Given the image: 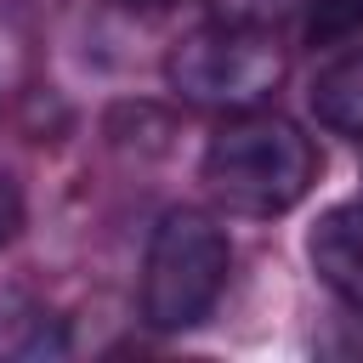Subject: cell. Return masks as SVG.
I'll return each instance as SVG.
<instances>
[{"label":"cell","mask_w":363,"mask_h":363,"mask_svg":"<svg viewBox=\"0 0 363 363\" xmlns=\"http://www.w3.org/2000/svg\"><path fill=\"white\" fill-rule=\"evenodd\" d=\"M306 255H312V272L323 278V289L346 312L363 318V199L323 210L318 227L306 233Z\"/></svg>","instance_id":"277c9868"},{"label":"cell","mask_w":363,"mask_h":363,"mask_svg":"<svg viewBox=\"0 0 363 363\" xmlns=\"http://www.w3.org/2000/svg\"><path fill=\"white\" fill-rule=\"evenodd\" d=\"M284 40L267 23H233V17H210L193 34H182L164 57V85L187 102V108H210V113H244L261 108L278 85H284Z\"/></svg>","instance_id":"3957f363"},{"label":"cell","mask_w":363,"mask_h":363,"mask_svg":"<svg viewBox=\"0 0 363 363\" xmlns=\"http://www.w3.org/2000/svg\"><path fill=\"white\" fill-rule=\"evenodd\" d=\"M233 272V238L210 210H164L147 233V255H142V284H136V306L142 323L159 335H187L199 329Z\"/></svg>","instance_id":"7a4b0ae2"},{"label":"cell","mask_w":363,"mask_h":363,"mask_svg":"<svg viewBox=\"0 0 363 363\" xmlns=\"http://www.w3.org/2000/svg\"><path fill=\"white\" fill-rule=\"evenodd\" d=\"M119 11H136V17H153V11H170L176 0H113Z\"/></svg>","instance_id":"9c48e42d"},{"label":"cell","mask_w":363,"mask_h":363,"mask_svg":"<svg viewBox=\"0 0 363 363\" xmlns=\"http://www.w3.org/2000/svg\"><path fill=\"white\" fill-rule=\"evenodd\" d=\"M199 182L210 187V199L227 216L272 221V216L295 210L312 193V182H318V147H312V136L289 113H278V108H244V113H227L221 130L204 142Z\"/></svg>","instance_id":"6da1fadb"},{"label":"cell","mask_w":363,"mask_h":363,"mask_svg":"<svg viewBox=\"0 0 363 363\" xmlns=\"http://www.w3.org/2000/svg\"><path fill=\"white\" fill-rule=\"evenodd\" d=\"M357 34H363V0H306L312 45H352Z\"/></svg>","instance_id":"52a82bcc"},{"label":"cell","mask_w":363,"mask_h":363,"mask_svg":"<svg viewBox=\"0 0 363 363\" xmlns=\"http://www.w3.org/2000/svg\"><path fill=\"white\" fill-rule=\"evenodd\" d=\"M23 221H28V204H23V187H17V176L11 170H0V250L23 233Z\"/></svg>","instance_id":"ba28073f"},{"label":"cell","mask_w":363,"mask_h":363,"mask_svg":"<svg viewBox=\"0 0 363 363\" xmlns=\"http://www.w3.org/2000/svg\"><path fill=\"white\" fill-rule=\"evenodd\" d=\"M312 119L346 142H363V45H346L335 51L318 74H312Z\"/></svg>","instance_id":"8992f818"},{"label":"cell","mask_w":363,"mask_h":363,"mask_svg":"<svg viewBox=\"0 0 363 363\" xmlns=\"http://www.w3.org/2000/svg\"><path fill=\"white\" fill-rule=\"evenodd\" d=\"M68 357V323L23 284H0V363Z\"/></svg>","instance_id":"5b68a950"}]
</instances>
